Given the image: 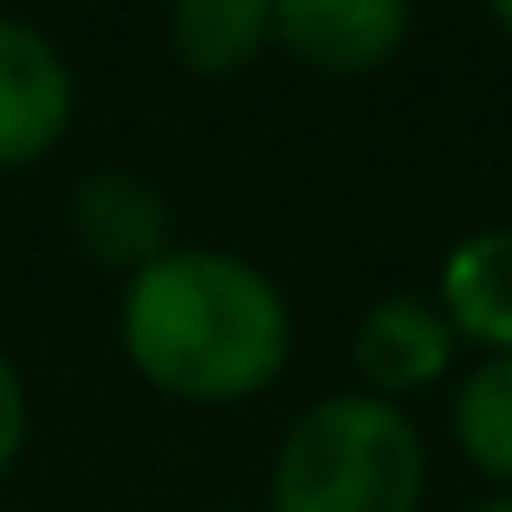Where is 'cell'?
Segmentation results:
<instances>
[{
    "instance_id": "cell-2",
    "label": "cell",
    "mask_w": 512,
    "mask_h": 512,
    "mask_svg": "<svg viewBox=\"0 0 512 512\" xmlns=\"http://www.w3.org/2000/svg\"><path fill=\"white\" fill-rule=\"evenodd\" d=\"M422 435L383 396H325L286 435L273 512H415Z\"/></svg>"
},
{
    "instance_id": "cell-6",
    "label": "cell",
    "mask_w": 512,
    "mask_h": 512,
    "mask_svg": "<svg viewBox=\"0 0 512 512\" xmlns=\"http://www.w3.org/2000/svg\"><path fill=\"white\" fill-rule=\"evenodd\" d=\"M357 370L376 389H422L448 370L454 357V325L441 318V305L415 299V292H389L363 312L357 325Z\"/></svg>"
},
{
    "instance_id": "cell-4",
    "label": "cell",
    "mask_w": 512,
    "mask_h": 512,
    "mask_svg": "<svg viewBox=\"0 0 512 512\" xmlns=\"http://www.w3.org/2000/svg\"><path fill=\"white\" fill-rule=\"evenodd\" d=\"M273 39L318 72H370L409 39V7L396 0H279Z\"/></svg>"
},
{
    "instance_id": "cell-3",
    "label": "cell",
    "mask_w": 512,
    "mask_h": 512,
    "mask_svg": "<svg viewBox=\"0 0 512 512\" xmlns=\"http://www.w3.org/2000/svg\"><path fill=\"white\" fill-rule=\"evenodd\" d=\"M72 124V72L26 20H0V169L46 156Z\"/></svg>"
},
{
    "instance_id": "cell-1",
    "label": "cell",
    "mask_w": 512,
    "mask_h": 512,
    "mask_svg": "<svg viewBox=\"0 0 512 512\" xmlns=\"http://www.w3.org/2000/svg\"><path fill=\"white\" fill-rule=\"evenodd\" d=\"M292 344L286 299L260 266L221 247H169L124 292V350L156 389L234 402L279 376Z\"/></svg>"
},
{
    "instance_id": "cell-7",
    "label": "cell",
    "mask_w": 512,
    "mask_h": 512,
    "mask_svg": "<svg viewBox=\"0 0 512 512\" xmlns=\"http://www.w3.org/2000/svg\"><path fill=\"white\" fill-rule=\"evenodd\" d=\"M441 318L461 338L493 344V357L512 350V227L467 234L441 266Z\"/></svg>"
},
{
    "instance_id": "cell-5",
    "label": "cell",
    "mask_w": 512,
    "mask_h": 512,
    "mask_svg": "<svg viewBox=\"0 0 512 512\" xmlns=\"http://www.w3.org/2000/svg\"><path fill=\"white\" fill-rule=\"evenodd\" d=\"M72 227H78V247L91 253L98 266H130L143 273L150 260L169 253V208L150 182L124 169H104L85 175L72 195Z\"/></svg>"
},
{
    "instance_id": "cell-12",
    "label": "cell",
    "mask_w": 512,
    "mask_h": 512,
    "mask_svg": "<svg viewBox=\"0 0 512 512\" xmlns=\"http://www.w3.org/2000/svg\"><path fill=\"white\" fill-rule=\"evenodd\" d=\"M480 512H512V500H493V506H480Z\"/></svg>"
},
{
    "instance_id": "cell-10",
    "label": "cell",
    "mask_w": 512,
    "mask_h": 512,
    "mask_svg": "<svg viewBox=\"0 0 512 512\" xmlns=\"http://www.w3.org/2000/svg\"><path fill=\"white\" fill-rule=\"evenodd\" d=\"M20 441H26V389H20V376H13V363L0 357V474L13 467Z\"/></svg>"
},
{
    "instance_id": "cell-8",
    "label": "cell",
    "mask_w": 512,
    "mask_h": 512,
    "mask_svg": "<svg viewBox=\"0 0 512 512\" xmlns=\"http://www.w3.org/2000/svg\"><path fill=\"white\" fill-rule=\"evenodd\" d=\"M169 39L188 72H240L253 52L273 39V7L266 0H182L169 13Z\"/></svg>"
},
{
    "instance_id": "cell-9",
    "label": "cell",
    "mask_w": 512,
    "mask_h": 512,
    "mask_svg": "<svg viewBox=\"0 0 512 512\" xmlns=\"http://www.w3.org/2000/svg\"><path fill=\"white\" fill-rule=\"evenodd\" d=\"M454 435L480 474L512 480V350L467 370L461 396H454Z\"/></svg>"
},
{
    "instance_id": "cell-11",
    "label": "cell",
    "mask_w": 512,
    "mask_h": 512,
    "mask_svg": "<svg viewBox=\"0 0 512 512\" xmlns=\"http://www.w3.org/2000/svg\"><path fill=\"white\" fill-rule=\"evenodd\" d=\"M493 26H500V33H512V0H493Z\"/></svg>"
}]
</instances>
